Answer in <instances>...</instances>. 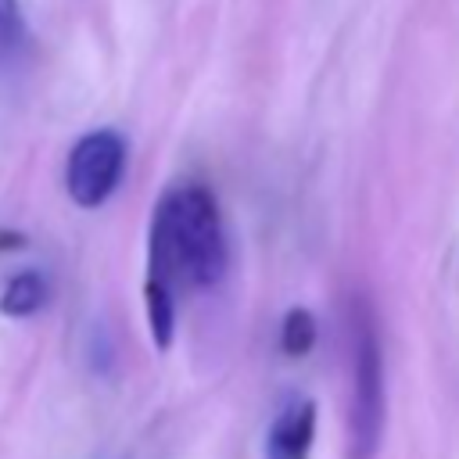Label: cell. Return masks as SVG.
Returning a JSON list of instances; mask_svg holds the SVG:
<instances>
[{
	"instance_id": "2",
	"label": "cell",
	"mask_w": 459,
	"mask_h": 459,
	"mask_svg": "<svg viewBox=\"0 0 459 459\" xmlns=\"http://www.w3.org/2000/svg\"><path fill=\"white\" fill-rule=\"evenodd\" d=\"M348 341H351V405H348V459H377L387 427V380L384 348L369 301L348 298Z\"/></svg>"
},
{
	"instance_id": "6",
	"label": "cell",
	"mask_w": 459,
	"mask_h": 459,
	"mask_svg": "<svg viewBox=\"0 0 459 459\" xmlns=\"http://www.w3.org/2000/svg\"><path fill=\"white\" fill-rule=\"evenodd\" d=\"M143 305H147V326L154 337V348H169L176 337V294L158 283V280H143Z\"/></svg>"
},
{
	"instance_id": "1",
	"label": "cell",
	"mask_w": 459,
	"mask_h": 459,
	"mask_svg": "<svg viewBox=\"0 0 459 459\" xmlns=\"http://www.w3.org/2000/svg\"><path fill=\"white\" fill-rule=\"evenodd\" d=\"M147 276L179 290H212L226 276L230 247L219 201L201 183H176L161 194L151 215Z\"/></svg>"
},
{
	"instance_id": "8",
	"label": "cell",
	"mask_w": 459,
	"mask_h": 459,
	"mask_svg": "<svg viewBox=\"0 0 459 459\" xmlns=\"http://www.w3.org/2000/svg\"><path fill=\"white\" fill-rule=\"evenodd\" d=\"M25 47V18L18 0H0V61H11Z\"/></svg>"
},
{
	"instance_id": "9",
	"label": "cell",
	"mask_w": 459,
	"mask_h": 459,
	"mask_svg": "<svg viewBox=\"0 0 459 459\" xmlns=\"http://www.w3.org/2000/svg\"><path fill=\"white\" fill-rule=\"evenodd\" d=\"M25 240L18 233H0V247H22Z\"/></svg>"
},
{
	"instance_id": "4",
	"label": "cell",
	"mask_w": 459,
	"mask_h": 459,
	"mask_svg": "<svg viewBox=\"0 0 459 459\" xmlns=\"http://www.w3.org/2000/svg\"><path fill=\"white\" fill-rule=\"evenodd\" d=\"M316 441V402H287L265 430V459H308Z\"/></svg>"
},
{
	"instance_id": "7",
	"label": "cell",
	"mask_w": 459,
	"mask_h": 459,
	"mask_svg": "<svg viewBox=\"0 0 459 459\" xmlns=\"http://www.w3.org/2000/svg\"><path fill=\"white\" fill-rule=\"evenodd\" d=\"M276 344H280V351L290 355V359L308 355L312 344H316V319H312V312L301 308V305H298V308H287L283 319H280V337H276Z\"/></svg>"
},
{
	"instance_id": "3",
	"label": "cell",
	"mask_w": 459,
	"mask_h": 459,
	"mask_svg": "<svg viewBox=\"0 0 459 459\" xmlns=\"http://www.w3.org/2000/svg\"><path fill=\"white\" fill-rule=\"evenodd\" d=\"M126 172V140L115 129H93L75 140L65 161V190L79 208H100Z\"/></svg>"
},
{
	"instance_id": "5",
	"label": "cell",
	"mask_w": 459,
	"mask_h": 459,
	"mask_svg": "<svg viewBox=\"0 0 459 459\" xmlns=\"http://www.w3.org/2000/svg\"><path fill=\"white\" fill-rule=\"evenodd\" d=\"M47 301V276L36 269H25L18 276L7 280V287L0 290V312L11 319H25L32 312H39Z\"/></svg>"
}]
</instances>
